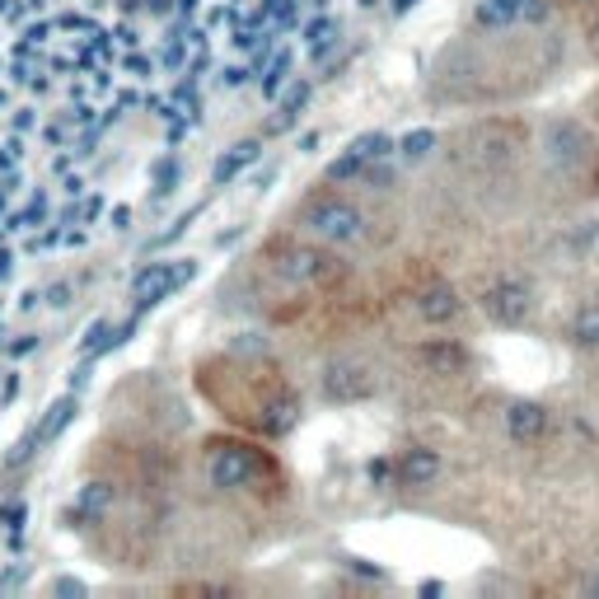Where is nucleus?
<instances>
[{"instance_id":"obj_19","label":"nucleus","mask_w":599,"mask_h":599,"mask_svg":"<svg viewBox=\"0 0 599 599\" xmlns=\"http://www.w3.org/2000/svg\"><path fill=\"white\" fill-rule=\"evenodd\" d=\"M332 33H338V24H332V20L309 24V33H305V38H309V52H324V47L332 43Z\"/></svg>"},{"instance_id":"obj_6","label":"nucleus","mask_w":599,"mask_h":599,"mask_svg":"<svg viewBox=\"0 0 599 599\" xmlns=\"http://www.w3.org/2000/svg\"><path fill=\"white\" fill-rule=\"evenodd\" d=\"M483 309H487L491 324L516 328V324H524V314H530V286L516 281V276L487 281V286H483Z\"/></svg>"},{"instance_id":"obj_21","label":"nucleus","mask_w":599,"mask_h":599,"mask_svg":"<svg viewBox=\"0 0 599 599\" xmlns=\"http://www.w3.org/2000/svg\"><path fill=\"white\" fill-rule=\"evenodd\" d=\"M580 590H586V595H599V567H595L586 580H580Z\"/></svg>"},{"instance_id":"obj_13","label":"nucleus","mask_w":599,"mask_h":599,"mask_svg":"<svg viewBox=\"0 0 599 599\" xmlns=\"http://www.w3.org/2000/svg\"><path fill=\"white\" fill-rule=\"evenodd\" d=\"M520 10H524L520 0H483L473 20H478L483 29H506V24H516V20H520Z\"/></svg>"},{"instance_id":"obj_16","label":"nucleus","mask_w":599,"mask_h":599,"mask_svg":"<svg viewBox=\"0 0 599 599\" xmlns=\"http://www.w3.org/2000/svg\"><path fill=\"white\" fill-rule=\"evenodd\" d=\"M572 338L580 347H599V305H586L576 314V324H572Z\"/></svg>"},{"instance_id":"obj_22","label":"nucleus","mask_w":599,"mask_h":599,"mask_svg":"<svg viewBox=\"0 0 599 599\" xmlns=\"http://www.w3.org/2000/svg\"><path fill=\"white\" fill-rule=\"evenodd\" d=\"M590 47H595V57H599V14H595V24H590Z\"/></svg>"},{"instance_id":"obj_15","label":"nucleus","mask_w":599,"mask_h":599,"mask_svg":"<svg viewBox=\"0 0 599 599\" xmlns=\"http://www.w3.org/2000/svg\"><path fill=\"white\" fill-rule=\"evenodd\" d=\"M421 357L436 361L440 370H445V375H450V370H460V365H468V351H464V347H450V342H431V347H421Z\"/></svg>"},{"instance_id":"obj_1","label":"nucleus","mask_w":599,"mask_h":599,"mask_svg":"<svg viewBox=\"0 0 599 599\" xmlns=\"http://www.w3.org/2000/svg\"><path fill=\"white\" fill-rule=\"evenodd\" d=\"M225 370V389H206L225 412L244 427L262 431L268 440H281L295 431L300 421V394L286 380V370H276L272 361H216Z\"/></svg>"},{"instance_id":"obj_17","label":"nucleus","mask_w":599,"mask_h":599,"mask_svg":"<svg viewBox=\"0 0 599 599\" xmlns=\"http://www.w3.org/2000/svg\"><path fill=\"white\" fill-rule=\"evenodd\" d=\"M305 99H309V84H295V90H291V99L281 103V113L272 117V127H268V132H281V127H291V122H295V113L305 109Z\"/></svg>"},{"instance_id":"obj_2","label":"nucleus","mask_w":599,"mask_h":599,"mask_svg":"<svg viewBox=\"0 0 599 599\" xmlns=\"http://www.w3.org/2000/svg\"><path fill=\"white\" fill-rule=\"evenodd\" d=\"M206 478L211 487L221 491H249V497L258 501H281L286 497V468H281V460L272 450H262L258 440H244V436H211L206 450Z\"/></svg>"},{"instance_id":"obj_18","label":"nucleus","mask_w":599,"mask_h":599,"mask_svg":"<svg viewBox=\"0 0 599 599\" xmlns=\"http://www.w3.org/2000/svg\"><path fill=\"white\" fill-rule=\"evenodd\" d=\"M286 70H291V52H276V57H272V66H268V76H262V90H268V94H276V84L286 80Z\"/></svg>"},{"instance_id":"obj_7","label":"nucleus","mask_w":599,"mask_h":599,"mask_svg":"<svg viewBox=\"0 0 599 599\" xmlns=\"http://www.w3.org/2000/svg\"><path fill=\"white\" fill-rule=\"evenodd\" d=\"M412 309H417V319H427V324H454L464 314V300L450 281L431 276L421 291H412Z\"/></svg>"},{"instance_id":"obj_3","label":"nucleus","mask_w":599,"mask_h":599,"mask_svg":"<svg viewBox=\"0 0 599 599\" xmlns=\"http://www.w3.org/2000/svg\"><path fill=\"white\" fill-rule=\"evenodd\" d=\"M268 272L281 276L291 291H332L347 281V268L338 249H328L319 239H300V235H281L262 249Z\"/></svg>"},{"instance_id":"obj_12","label":"nucleus","mask_w":599,"mask_h":599,"mask_svg":"<svg viewBox=\"0 0 599 599\" xmlns=\"http://www.w3.org/2000/svg\"><path fill=\"white\" fill-rule=\"evenodd\" d=\"M436 140H440V136H436L431 127H417V132H408V136L398 140V150H394V155H398L403 165H421V160H427V155L436 150Z\"/></svg>"},{"instance_id":"obj_9","label":"nucleus","mask_w":599,"mask_h":599,"mask_svg":"<svg viewBox=\"0 0 599 599\" xmlns=\"http://www.w3.org/2000/svg\"><path fill=\"white\" fill-rule=\"evenodd\" d=\"M192 276H197V262H155V268L140 272L136 300H140V305H160L169 291H179L183 281H192Z\"/></svg>"},{"instance_id":"obj_24","label":"nucleus","mask_w":599,"mask_h":599,"mask_svg":"<svg viewBox=\"0 0 599 599\" xmlns=\"http://www.w3.org/2000/svg\"><path fill=\"white\" fill-rule=\"evenodd\" d=\"M576 5H599V0H576Z\"/></svg>"},{"instance_id":"obj_5","label":"nucleus","mask_w":599,"mask_h":599,"mask_svg":"<svg viewBox=\"0 0 599 599\" xmlns=\"http://www.w3.org/2000/svg\"><path fill=\"white\" fill-rule=\"evenodd\" d=\"M398 150V140L394 136H384V132H365V136H357L351 146L338 155V160L328 165V183H351V179H365L375 165H384L389 155Z\"/></svg>"},{"instance_id":"obj_8","label":"nucleus","mask_w":599,"mask_h":599,"mask_svg":"<svg viewBox=\"0 0 599 599\" xmlns=\"http://www.w3.org/2000/svg\"><path fill=\"white\" fill-rule=\"evenodd\" d=\"M324 394L332 403H361L375 394V375L361 365V361H332L328 375H324Z\"/></svg>"},{"instance_id":"obj_4","label":"nucleus","mask_w":599,"mask_h":599,"mask_svg":"<svg viewBox=\"0 0 599 599\" xmlns=\"http://www.w3.org/2000/svg\"><path fill=\"white\" fill-rule=\"evenodd\" d=\"M295 225L309 239L328 244V249H361V244H370V216L338 188H314L295 206Z\"/></svg>"},{"instance_id":"obj_25","label":"nucleus","mask_w":599,"mask_h":599,"mask_svg":"<svg viewBox=\"0 0 599 599\" xmlns=\"http://www.w3.org/2000/svg\"><path fill=\"white\" fill-rule=\"evenodd\" d=\"M520 5H524V0H520Z\"/></svg>"},{"instance_id":"obj_11","label":"nucleus","mask_w":599,"mask_h":599,"mask_svg":"<svg viewBox=\"0 0 599 599\" xmlns=\"http://www.w3.org/2000/svg\"><path fill=\"white\" fill-rule=\"evenodd\" d=\"M506 431H510V440H520V445H534V440H543V431H549V408H543V403H530V398L510 403Z\"/></svg>"},{"instance_id":"obj_23","label":"nucleus","mask_w":599,"mask_h":599,"mask_svg":"<svg viewBox=\"0 0 599 599\" xmlns=\"http://www.w3.org/2000/svg\"><path fill=\"white\" fill-rule=\"evenodd\" d=\"M408 5H417V0H398V5H394V10H408Z\"/></svg>"},{"instance_id":"obj_10","label":"nucleus","mask_w":599,"mask_h":599,"mask_svg":"<svg viewBox=\"0 0 599 599\" xmlns=\"http://www.w3.org/2000/svg\"><path fill=\"white\" fill-rule=\"evenodd\" d=\"M394 478L398 487H427L440 478V454L427 450V445H412V450H403L398 460H394Z\"/></svg>"},{"instance_id":"obj_20","label":"nucleus","mask_w":599,"mask_h":599,"mask_svg":"<svg viewBox=\"0 0 599 599\" xmlns=\"http://www.w3.org/2000/svg\"><path fill=\"white\" fill-rule=\"evenodd\" d=\"M365 473H370V483H384V478H389V473H394V464H384V460H370V464H365Z\"/></svg>"},{"instance_id":"obj_14","label":"nucleus","mask_w":599,"mask_h":599,"mask_svg":"<svg viewBox=\"0 0 599 599\" xmlns=\"http://www.w3.org/2000/svg\"><path fill=\"white\" fill-rule=\"evenodd\" d=\"M258 150H262V140H239V146L216 165V183H230L239 169H249V165L258 160Z\"/></svg>"}]
</instances>
